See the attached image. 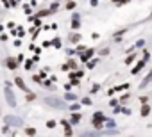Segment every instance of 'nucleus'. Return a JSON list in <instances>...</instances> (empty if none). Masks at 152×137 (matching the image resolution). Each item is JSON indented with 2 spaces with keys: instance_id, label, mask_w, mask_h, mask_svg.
I'll return each instance as SVG.
<instances>
[]
</instances>
